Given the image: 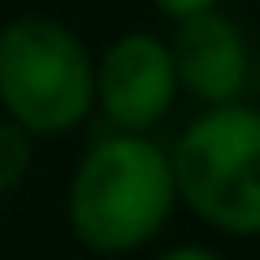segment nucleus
I'll return each instance as SVG.
<instances>
[{"mask_svg":"<svg viewBox=\"0 0 260 260\" xmlns=\"http://www.w3.org/2000/svg\"><path fill=\"white\" fill-rule=\"evenodd\" d=\"M178 213L169 148L152 135L104 130L65 182V225L91 256H135Z\"/></svg>","mask_w":260,"mask_h":260,"instance_id":"obj_1","label":"nucleus"},{"mask_svg":"<svg viewBox=\"0 0 260 260\" xmlns=\"http://www.w3.org/2000/svg\"><path fill=\"white\" fill-rule=\"evenodd\" d=\"M0 117L35 143L95 117V52L70 22L18 13L0 26Z\"/></svg>","mask_w":260,"mask_h":260,"instance_id":"obj_2","label":"nucleus"},{"mask_svg":"<svg viewBox=\"0 0 260 260\" xmlns=\"http://www.w3.org/2000/svg\"><path fill=\"white\" fill-rule=\"evenodd\" d=\"M178 208L225 239H260V109H200L169 143Z\"/></svg>","mask_w":260,"mask_h":260,"instance_id":"obj_3","label":"nucleus"},{"mask_svg":"<svg viewBox=\"0 0 260 260\" xmlns=\"http://www.w3.org/2000/svg\"><path fill=\"white\" fill-rule=\"evenodd\" d=\"M178 104L169 44L156 30H121L95 52V113L117 135H152Z\"/></svg>","mask_w":260,"mask_h":260,"instance_id":"obj_4","label":"nucleus"},{"mask_svg":"<svg viewBox=\"0 0 260 260\" xmlns=\"http://www.w3.org/2000/svg\"><path fill=\"white\" fill-rule=\"evenodd\" d=\"M169 61L178 74V95H191L204 109L239 104L251 83V44L230 13L213 9L200 18L174 22L165 35Z\"/></svg>","mask_w":260,"mask_h":260,"instance_id":"obj_5","label":"nucleus"},{"mask_svg":"<svg viewBox=\"0 0 260 260\" xmlns=\"http://www.w3.org/2000/svg\"><path fill=\"white\" fill-rule=\"evenodd\" d=\"M35 169V139L0 117V200L13 195Z\"/></svg>","mask_w":260,"mask_h":260,"instance_id":"obj_6","label":"nucleus"},{"mask_svg":"<svg viewBox=\"0 0 260 260\" xmlns=\"http://www.w3.org/2000/svg\"><path fill=\"white\" fill-rule=\"evenodd\" d=\"M152 9L174 26V22H186V18H200V13L221 9V0H152Z\"/></svg>","mask_w":260,"mask_h":260,"instance_id":"obj_7","label":"nucleus"},{"mask_svg":"<svg viewBox=\"0 0 260 260\" xmlns=\"http://www.w3.org/2000/svg\"><path fill=\"white\" fill-rule=\"evenodd\" d=\"M148 260H225V256L217 247H208V243H174V247H160Z\"/></svg>","mask_w":260,"mask_h":260,"instance_id":"obj_8","label":"nucleus"},{"mask_svg":"<svg viewBox=\"0 0 260 260\" xmlns=\"http://www.w3.org/2000/svg\"><path fill=\"white\" fill-rule=\"evenodd\" d=\"M256 5H260V0H256Z\"/></svg>","mask_w":260,"mask_h":260,"instance_id":"obj_9","label":"nucleus"}]
</instances>
